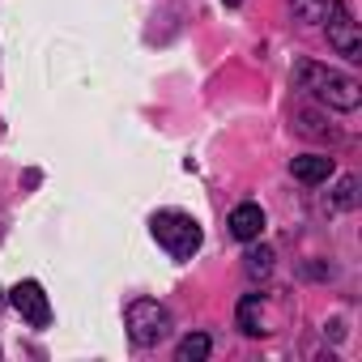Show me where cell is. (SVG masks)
<instances>
[{
    "label": "cell",
    "instance_id": "6da1fadb",
    "mask_svg": "<svg viewBox=\"0 0 362 362\" xmlns=\"http://www.w3.org/2000/svg\"><path fill=\"white\" fill-rule=\"evenodd\" d=\"M294 77H298V86H303L311 98H320V103L332 107V111H354V107L362 103V86H358L354 77L337 73V69H324V64L303 60V64L294 69Z\"/></svg>",
    "mask_w": 362,
    "mask_h": 362
},
{
    "label": "cell",
    "instance_id": "7a4b0ae2",
    "mask_svg": "<svg viewBox=\"0 0 362 362\" xmlns=\"http://www.w3.org/2000/svg\"><path fill=\"white\" fill-rule=\"evenodd\" d=\"M153 239L175 256V260H188V256H197V247H201V226H197V218L192 214H179V209H166V214H158L153 218Z\"/></svg>",
    "mask_w": 362,
    "mask_h": 362
},
{
    "label": "cell",
    "instance_id": "3957f363",
    "mask_svg": "<svg viewBox=\"0 0 362 362\" xmlns=\"http://www.w3.org/2000/svg\"><path fill=\"white\" fill-rule=\"evenodd\" d=\"M166 332H170V315H166L162 303L136 298V303L128 307V337H132L136 345H158Z\"/></svg>",
    "mask_w": 362,
    "mask_h": 362
},
{
    "label": "cell",
    "instance_id": "277c9868",
    "mask_svg": "<svg viewBox=\"0 0 362 362\" xmlns=\"http://www.w3.org/2000/svg\"><path fill=\"white\" fill-rule=\"evenodd\" d=\"M324 13H328V43L345 60H362V35H358V22H354L349 5H345V0H332Z\"/></svg>",
    "mask_w": 362,
    "mask_h": 362
},
{
    "label": "cell",
    "instance_id": "5b68a950",
    "mask_svg": "<svg viewBox=\"0 0 362 362\" xmlns=\"http://www.w3.org/2000/svg\"><path fill=\"white\" fill-rule=\"evenodd\" d=\"M9 303L22 311L26 324H35V328H47V324H52V303H47V294H43L39 281H18V286L9 290Z\"/></svg>",
    "mask_w": 362,
    "mask_h": 362
},
{
    "label": "cell",
    "instance_id": "8992f818",
    "mask_svg": "<svg viewBox=\"0 0 362 362\" xmlns=\"http://www.w3.org/2000/svg\"><path fill=\"white\" fill-rule=\"evenodd\" d=\"M290 170H294L298 184H324V179L332 175V158H324V153H298L290 162Z\"/></svg>",
    "mask_w": 362,
    "mask_h": 362
},
{
    "label": "cell",
    "instance_id": "52a82bcc",
    "mask_svg": "<svg viewBox=\"0 0 362 362\" xmlns=\"http://www.w3.org/2000/svg\"><path fill=\"white\" fill-rule=\"evenodd\" d=\"M260 230H264V214H260V205H239V209L230 214V235H235V239L252 243V239H260Z\"/></svg>",
    "mask_w": 362,
    "mask_h": 362
},
{
    "label": "cell",
    "instance_id": "ba28073f",
    "mask_svg": "<svg viewBox=\"0 0 362 362\" xmlns=\"http://www.w3.org/2000/svg\"><path fill=\"white\" fill-rule=\"evenodd\" d=\"M239 328H243L247 337H260V332H269V328L260 324V294H247V298L239 303Z\"/></svg>",
    "mask_w": 362,
    "mask_h": 362
},
{
    "label": "cell",
    "instance_id": "9c48e42d",
    "mask_svg": "<svg viewBox=\"0 0 362 362\" xmlns=\"http://www.w3.org/2000/svg\"><path fill=\"white\" fill-rule=\"evenodd\" d=\"M175 358H179V362H205V358H209V337H205V332L184 337V341H179V349H175Z\"/></svg>",
    "mask_w": 362,
    "mask_h": 362
},
{
    "label": "cell",
    "instance_id": "30bf717a",
    "mask_svg": "<svg viewBox=\"0 0 362 362\" xmlns=\"http://www.w3.org/2000/svg\"><path fill=\"white\" fill-rule=\"evenodd\" d=\"M243 260H247V273L252 277H269V269H273V252L269 247H252Z\"/></svg>",
    "mask_w": 362,
    "mask_h": 362
},
{
    "label": "cell",
    "instance_id": "8fae6325",
    "mask_svg": "<svg viewBox=\"0 0 362 362\" xmlns=\"http://www.w3.org/2000/svg\"><path fill=\"white\" fill-rule=\"evenodd\" d=\"M354 205H358V179L345 175L341 184H337V209H354Z\"/></svg>",
    "mask_w": 362,
    "mask_h": 362
},
{
    "label": "cell",
    "instance_id": "7c38bea8",
    "mask_svg": "<svg viewBox=\"0 0 362 362\" xmlns=\"http://www.w3.org/2000/svg\"><path fill=\"white\" fill-rule=\"evenodd\" d=\"M324 9H328V0H294V13H298L303 22H320Z\"/></svg>",
    "mask_w": 362,
    "mask_h": 362
},
{
    "label": "cell",
    "instance_id": "4fadbf2b",
    "mask_svg": "<svg viewBox=\"0 0 362 362\" xmlns=\"http://www.w3.org/2000/svg\"><path fill=\"white\" fill-rule=\"evenodd\" d=\"M226 5H243V0H226Z\"/></svg>",
    "mask_w": 362,
    "mask_h": 362
},
{
    "label": "cell",
    "instance_id": "5bb4252c",
    "mask_svg": "<svg viewBox=\"0 0 362 362\" xmlns=\"http://www.w3.org/2000/svg\"><path fill=\"white\" fill-rule=\"evenodd\" d=\"M0 303H5V298H0Z\"/></svg>",
    "mask_w": 362,
    "mask_h": 362
}]
</instances>
